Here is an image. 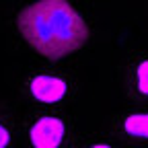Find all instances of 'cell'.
<instances>
[{"mask_svg":"<svg viewBox=\"0 0 148 148\" xmlns=\"http://www.w3.org/2000/svg\"><path fill=\"white\" fill-rule=\"evenodd\" d=\"M10 144V134H8V130L0 123V148H6Z\"/></svg>","mask_w":148,"mask_h":148,"instance_id":"obj_6","label":"cell"},{"mask_svg":"<svg viewBox=\"0 0 148 148\" xmlns=\"http://www.w3.org/2000/svg\"><path fill=\"white\" fill-rule=\"evenodd\" d=\"M29 95L45 105H56L68 97L70 92V82L60 76V74H51V72H41V74H33L27 82Z\"/></svg>","mask_w":148,"mask_h":148,"instance_id":"obj_2","label":"cell"},{"mask_svg":"<svg viewBox=\"0 0 148 148\" xmlns=\"http://www.w3.org/2000/svg\"><path fill=\"white\" fill-rule=\"evenodd\" d=\"M23 39L47 60H62L90 39L84 16L66 0H39L18 12Z\"/></svg>","mask_w":148,"mask_h":148,"instance_id":"obj_1","label":"cell"},{"mask_svg":"<svg viewBox=\"0 0 148 148\" xmlns=\"http://www.w3.org/2000/svg\"><path fill=\"white\" fill-rule=\"evenodd\" d=\"M117 134L136 140V142H148V111H132V113H123L115 121Z\"/></svg>","mask_w":148,"mask_h":148,"instance_id":"obj_4","label":"cell"},{"mask_svg":"<svg viewBox=\"0 0 148 148\" xmlns=\"http://www.w3.org/2000/svg\"><path fill=\"white\" fill-rule=\"evenodd\" d=\"M86 148H115L111 142H107V140H97V142H90Z\"/></svg>","mask_w":148,"mask_h":148,"instance_id":"obj_7","label":"cell"},{"mask_svg":"<svg viewBox=\"0 0 148 148\" xmlns=\"http://www.w3.org/2000/svg\"><path fill=\"white\" fill-rule=\"evenodd\" d=\"M134 88L140 95L148 97V58L140 60L134 68Z\"/></svg>","mask_w":148,"mask_h":148,"instance_id":"obj_5","label":"cell"},{"mask_svg":"<svg viewBox=\"0 0 148 148\" xmlns=\"http://www.w3.org/2000/svg\"><path fill=\"white\" fill-rule=\"evenodd\" d=\"M66 138V123L56 115H39L29 125V142L33 148H60Z\"/></svg>","mask_w":148,"mask_h":148,"instance_id":"obj_3","label":"cell"}]
</instances>
